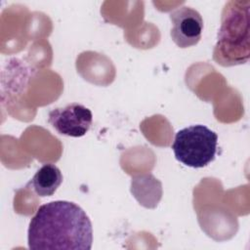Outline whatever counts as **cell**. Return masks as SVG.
Masks as SVG:
<instances>
[{"label": "cell", "instance_id": "obj_4", "mask_svg": "<svg viewBox=\"0 0 250 250\" xmlns=\"http://www.w3.org/2000/svg\"><path fill=\"white\" fill-rule=\"evenodd\" d=\"M48 122L61 135L79 138L91 128L92 111L78 103H71L63 107L52 109L48 114Z\"/></svg>", "mask_w": 250, "mask_h": 250}, {"label": "cell", "instance_id": "obj_1", "mask_svg": "<svg viewBox=\"0 0 250 250\" xmlns=\"http://www.w3.org/2000/svg\"><path fill=\"white\" fill-rule=\"evenodd\" d=\"M29 249L90 250L92 223L77 204L56 200L41 205L31 218L27 230Z\"/></svg>", "mask_w": 250, "mask_h": 250}, {"label": "cell", "instance_id": "obj_6", "mask_svg": "<svg viewBox=\"0 0 250 250\" xmlns=\"http://www.w3.org/2000/svg\"><path fill=\"white\" fill-rule=\"evenodd\" d=\"M62 183V174L58 166L52 163L44 164L32 177L29 185L33 191L41 197L52 196Z\"/></svg>", "mask_w": 250, "mask_h": 250}, {"label": "cell", "instance_id": "obj_5", "mask_svg": "<svg viewBox=\"0 0 250 250\" xmlns=\"http://www.w3.org/2000/svg\"><path fill=\"white\" fill-rule=\"evenodd\" d=\"M172 22L170 35L180 48H188L196 45L203 31V19L201 15L188 6H182L169 15Z\"/></svg>", "mask_w": 250, "mask_h": 250}, {"label": "cell", "instance_id": "obj_2", "mask_svg": "<svg viewBox=\"0 0 250 250\" xmlns=\"http://www.w3.org/2000/svg\"><path fill=\"white\" fill-rule=\"evenodd\" d=\"M250 1L231 0L222 11L221 26L213 60L222 66H234L250 57Z\"/></svg>", "mask_w": 250, "mask_h": 250}, {"label": "cell", "instance_id": "obj_3", "mask_svg": "<svg viewBox=\"0 0 250 250\" xmlns=\"http://www.w3.org/2000/svg\"><path fill=\"white\" fill-rule=\"evenodd\" d=\"M218 135L206 127L197 124L179 130L172 145L178 161L192 168H203L216 157Z\"/></svg>", "mask_w": 250, "mask_h": 250}]
</instances>
